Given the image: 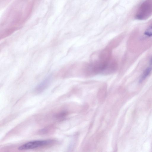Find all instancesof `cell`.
<instances>
[{
	"mask_svg": "<svg viewBox=\"0 0 152 152\" xmlns=\"http://www.w3.org/2000/svg\"><path fill=\"white\" fill-rule=\"evenodd\" d=\"M53 143L52 140H36L26 143L18 148L20 150H29L44 147Z\"/></svg>",
	"mask_w": 152,
	"mask_h": 152,
	"instance_id": "obj_1",
	"label": "cell"
},
{
	"mask_svg": "<svg viewBox=\"0 0 152 152\" xmlns=\"http://www.w3.org/2000/svg\"><path fill=\"white\" fill-rule=\"evenodd\" d=\"M117 63L112 58L106 64L102 73L104 75H109L115 72L117 69Z\"/></svg>",
	"mask_w": 152,
	"mask_h": 152,
	"instance_id": "obj_2",
	"label": "cell"
},
{
	"mask_svg": "<svg viewBox=\"0 0 152 152\" xmlns=\"http://www.w3.org/2000/svg\"><path fill=\"white\" fill-rule=\"evenodd\" d=\"M152 71V64H149L148 66L144 70L142 74L140 79L139 82L142 83L150 75Z\"/></svg>",
	"mask_w": 152,
	"mask_h": 152,
	"instance_id": "obj_3",
	"label": "cell"
},
{
	"mask_svg": "<svg viewBox=\"0 0 152 152\" xmlns=\"http://www.w3.org/2000/svg\"><path fill=\"white\" fill-rule=\"evenodd\" d=\"M49 84V81L46 80L41 83L35 88V92L39 93L42 92L47 87Z\"/></svg>",
	"mask_w": 152,
	"mask_h": 152,
	"instance_id": "obj_4",
	"label": "cell"
},
{
	"mask_svg": "<svg viewBox=\"0 0 152 152\" xmlns=\"http://www.w3.org/2000/svg\"><path fill=\"white\" fill-rule=\"evenodd\" d=\"M144 34L145 36L148 37L152 36V23L145 31Z\"/></svg>",
	"mask_w": 152,
	"mask_h": 152,
	"instance_id": "obj_5",
	"label": "cell"
}]
</instances>
